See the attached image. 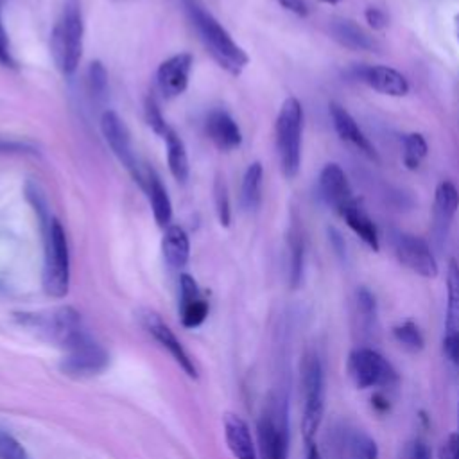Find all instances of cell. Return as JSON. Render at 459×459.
<instances>
[{"label":"cell","instance_id":"ee69618b","mask_svg":"<svg viewBox=\"0 0 459 459\" xmlns=\"http://www.w3.org/2000/svg\"><path fill=\"white\" fill-rule=\"evenodd\" d=\"M371 407H373V411L378 412V414H387V412L391 411L389 400H387L382 393H378V391L371 394Z\"/></svg>","mask_w":459,"mask_h":459},{"label":"cell","instance_id":"3957f363","mask_svg":"<svg viewBox=\"0 0 459 459\" xmlns=\"http://www.w3.org/2000/svg\"><path fill=\"white\" fill-rule=\"evenodd\" d=\"M299 384L303 396L301 432L312 443L325 416V368L323 360L314 350H307L299 366Z\"/></svg>","mask_w":459,"mask_h":459},{"label":"cell","instance_id":"d6a6232c","mask_svg":"<svg viewBox=\"0 0 459 459\" xmlns=\"http://www.w3.org/2000/svg\"><path fill=\"white\" fill-rule=\"evenodd\" d=\"M213 201H215V212L221 226H230V221H231L230 195H228V186L224 183V178L221 176H217L213 183Z\"/></svg>","mask_w":459,"mask_h":459},{"label":"cell","instance_id":"ba28073f","mask_svg":"<svg viewBox=\"0 0 459 459\" xmlns=\"http://www.w3.org/2000/svg\"><path fill=\"white\" fill-rule=\"evenodd\" d=\"M66 357L61 369L72 377H90L108 366V351L95 342L84 330L79 332L66 346Z\"/></svg>","mask_w":459,"mask_h":459},{"label":"cell","instance_id":"f6af8a7d","mask_svg":"<svg viewBox=\"0 0 459 459\" xmlns=\"http://www.w3.org/2000/svg\"><path fill=\"white\" fill-rule=\"evenodd\" d=\"M307 459H323L321 457V452H319V448H317V445L312 441V443H308V448H307Z\"/></svg>","mask_w":459,"mask_h":459},{"label":"cell","instance_id":"277c9868","mask_svg":"<svg viewBox=\"0 0 459 459\" xmlns=\"http://www.w3.org/2000/svg\"><path fill=\"white\" fill-rule=\"evenodd\" d=\"M276 151L280 169L287 179L298 176L301 167V136H303V108L296 97H287L278 111L274 124Z\"/></svg>","mask_w":459,"mask_h":459},{"label":"cell","instance_id":"4dcf8cb0","mask_svg":"<svg viewBox=\"0 0 459 459\" xmlns=\"http://www.w3.org/2000/svg\"><path fill=\"white\" fill-rule=\"evenodd\" d=\"M427 152L429 145L421 133H407L403 136V165L409 170H416Z\"/></svg>","mask_w":459,"mask_h":459},{"label":"cell","instance_id":"5b68a950","mask_svg":"<svg viewBox=\"0 0 459 459\" xmlns=\"http://www.w3.org/2000/svg\"><path fill=\"white\" fill-rule=\"evenodd\" d=\"M70 287V253L66 233L57 219H50L45 230L43 290L52 298H65Z\"/></svg>","mask_w":459,"mask_h":459},{"label":"cell","instance_id":"7c38bea8","mask_svg":"<svg viewBox=\"0 0 459 459\" xmlns=\"http://www.w3.org/2000/svg\"><path fill=\"white\" fill-rule=\"evenodd\" d=\"M459 210V190L457 186L445 179L436 186L434 192V206H432V238L437 244V247L443 246V242L448 237L452 221Z\"/></svg>","mask_w":459,"mask_h":459},{"label":"cell","instance_id":"e575fe53","mask_svg":"<svg viewBox=\"0 0 459 459\" xmlns=\"http://www.w3.org/2000/svg\"><path fill=\"white\" fill-rule=\"evenodd\" d=\"M398 459H432V450L423 437H412L400 448Z\"/></svg>","mask_w":459,"mask_h":459},{"label":"cell","instance_id":"603a6c76","mask_svg":"<svg viewBox=\"0 0 459 459\" xmlns=\"http://www.w3.org/2000/svg\"><path fill=\"white\" fill-rule=\"evenodd\" d=\"M341 217L346 221V224L351 228V231L371 249L378 251L380 249V238H378V230L371 217L366 213L360 199H355L342 213Z\"/></svg>","mask_w":459,"mask_h":459},{"label":"cell","instance_id":"8992f818","mask_svg":"<svg viewBox=\"0 0 459 459\" xmlns=\"http://www.w3.org/2000/svg\"><path fill=\"white\" fill-rule=\"evenodd\" d=\"M346 371L357 389L393 387L398 384V371L375 348L357 346L350 351Z\"/></svg>","mask_w":459,"mask_h":459},{"label":"cell","instance_id":"83f0119b","mask_svg":"<svg viewBox=\"0 0 459 459\" xmlns=\"http://www.w3.org/2000/svg\"><path fill=\"white\" fill-rule=\"evenodd\" d=\"M289 283L290 289H298L303 280L305 269V238L298 224H292L289 230Z\"/></svg>","mask_w":459,"mask_h":459},{"label":"cell","instance_id":"681fc988","mask_svg":"<svg viewBox=\"0 0 459 459\" xmlns=\"http://www.w3.org/2000/svg\"><path fill=\"white\" fill-rule=\"evenodd\" d=\"M339 459H342V457H339Z\"/></svg>","mask_w":459,"mask_h":459},{"label":"cell","instance_id":"484cf974","mask_svg":"<svg viewBox=\"0 0 459 459\" xmlns=\"http://www.w3.org/2000/svg\"><path fill=\"white\" fill-rule=\"evenodd\" d=\"M445 335H459V262L455 258L446 267Z\"/></svg>","mask_w":459,"mask_h":459},{"label":"cell","instance_id":"e0dca14e","mask_svg":"<svg viewBox=\"0 0 459 459\" xmlns=\"http://www.w3.org/2000/svg\"><path fill=\"white\" fill-rule=\"evenodd\" d=\"M351 326H353V335L360 341V346H368L371 339H375V333L378 328L377 299H375V294L366 287H359L353 294Z\"/></svg>","mask_w":459,"mask_h":459},{"label":"cell","instance_id":"9a60e30c","mask_svg":"<svg viewBox=\"0 0 459 459\" xmlns=\"http://www.w3.org/2000/svg\"><path fill=\"white\" fill-rule=\"evenodd\" d=\"M194 57L188 52H179L165 59L156 70V82L158 90L163 97L172 99L181 95L188 86V77L192 70Z\"/></svg>","mask_w":459,"mask_h":459},{"label":"cell","instance_id":"f546056e","mask_svg":"<svg viewBox=\"0 0 459 459\" xmlns=\"http://www.w3.org/2000/svg\"><path fill=\"white\" fill-rule=\"evenodd\" d=\"M393 337L407 351H421L425 348V337L420 326L412 319H405L393 326Z\"/></svg>","mask_w":459,"mask_h":459},{"label":"cell","instance_id":"b9f144b4","mask_svg":"<svg viewBox=\"0 0 459 459\" xmlns=\"http://www.w3.org/2000/svg\"><path fill=\"white\" fill-rule=\"evenodd\" d=\"M278 4H280L283 9H287L289 13L296 14V16L305 18V16L308 14V7H307L305 0H278Z\"/></svg>","mask_w":459,"mask_h":459},{"label":"cell","instance_id":"6da1fadb","mask_svg":"<svg viewBox=\"0 0 459 459\" xmlns=\"http://www.w3.org/2000/svg\"><path fill=\"white\" fill-rule=\"evenodd\" d=\"M181 2L212 57L228 74L238 75L249 63V56L246 54V50L231 38V34L219 23V20L210 11H206L197 0Z\"/></svg>","mask_w":459,"mask_h":459},{"label":"cell","instance_id":"4316f807","mask_svg":"<svg viewBox=\"0 0 459 459\" xmlns=\"http://www.w3.org/2000/svg\"><path fill=\"white\" fill-rule=\"evenodd\" d=\"M161 138L165 140V145H167V161H169L170 174L174 176V179L185 183L190 172V165H188V154L183 140L172 127H169Z\"/></svg>","mask_w":459,"mask_h":459},{"label":"cell","instance_id":"ffe728a7","mask_svg":"<svg viewBox=\"0 0 459 459\" xmlns=\"http://www.w3.org/2000/svg\"><path fill=\"white\" fill-rule=\"evenodd\" d=\"M330 36L341 47L350 50H377V39L359 23L348 18H333L330 22Z\"/></svg>","mask_w":459,"mask_h":459},{"label":"cell","instance_id":"ac0fdd59","mask_svg":"<svg viewBox=\"0 0 459 459\" xmlns=\"http://www.w3.org/2000/svg\"><path fill=\"white\" fill-rule=\"evenodd\" d=\"M179 316L185 328H197L208 316V303L190 274L179 276Z\"/></svg>","mask_w":459,"mask_h":459},{"label":"cell","instance_id":"cb8c5ba5","mask_svg":"<svg viewBox=\"0 0 459 459\" xmlns=\"http://www.w3.org/2000/svg\"><path fill=\"white\" fill-rule=\"evenodd\" d=\"M161 251L170 267L174 269L185 267L190 258V240L186 231L178 224H169L163 233Z\"/></svg>","mask_w":459,"mask_h":459},{"label":"cell","instance_id":"4fadbf2b","mask_svg":"<svg viewBox=\"0 0 459 459\" xmlns=\"http://www.w3.org/2000/svg\"><path fill=\"white\" fill-rule=\"evenodd\" d=\"M317 188H319L321 199L339 215L357 199L351 192V186L344 170L337 163H326L321 169Z\"/></svg>","mask_w":459,"mask_h":459},{"label":"cell","instance_id":"5bb4252c","mask_svg":"<svg viewBox=\"0 0 459 459\" xmlns=\"http://www.w3.org/2000/svg\"><path fill=\"white\" fill-rule=\"evenodd\" d=\"M353 77L371 90L389 97H403L411 88L403 74L385 65H360L353 68Z\"/></svg>","mask_w":459,"mask_h":459},{"label":"cell","instance_id":"60d3db41","mask_svg":"<svg viewBox=\"0 0 459 459\" xmlns=\"http://www.w3.org/2000/svg\"><path fill=\"white\" fill-rule=\"evenodd\" d=\"M0 63L4 66H14V59H13V54H11V45H9L5 27L2 23V16H0Z\"/></svg>","mask_w":459,"mask_h":459},{"label":"cell","instance_id":"74e56055","mask_svg":"<svg viewBox=\"0 0 459 459\" xmlns=\"http://www.w3.org/2000/svg\"><path fill=\"white\" fill-rule=\"evenodd\" d=\"M437 459H459V430L452 432L439 446Z\"/></svg>","mask_w":459,"mask_h":459},{"label":"cell","instance_id":"d4e9b609","mask_svg":"<svg viewBox=\"0 0 459 459\" xmlns=\"http://www.w3.org/2000/svg\"><path fill=\"white\" fill-rule=\"evenodd\" d=\"M335 429L350 459H378V445L366 430L344 425H337Z\"/></svg>","mask_w":459,"mask_h":459},{"label":"cell","instance_id":"7a4b0ae2","mask_svg":"<svg viewBox=\"0 0 459 459\" xmlns=\"http://www.w3.org/2000/svg\"><path fill=\"white\" fill-rule=\"evenodd\" d=\"M82 11L79 0H66L50 34V48L54 61L63 75L77 70L82 54Z\"/></svg>","mask_w":459,"mask_h":459},{"label":"cell","instance_id":"bcb514c9","mask_svg":"<svg viewBox=\"0 0 459 459\" xmlns=\"http://www.w3.org/2000/svg\"><path fill=\"white\" fill-rule=\"evenodd\" d=\"M454 27H455V38H457V41H459V13H457L455 18H454Z\"/></svg>","mask_w":459,"mask_h":459},{"label":"cell","instance_id":"d590c367","mask_svg":"<svg viewBox=\"0 0 459 459\" xmlns=\"http://www.w3.org/2000/svg\"><path fill=\"white\" fill-rule=\"evenodd\" d=\"M0 459H27L23 445L4 430H0Z\"/></svg>","mask_w":459,"mask_h":459},{"label":"cell","instance_id":"30bf717a","mask_svg":"<svg viewBox=\"0 0 459 459\" xmlns=\"http://www.w3.org/2000/svg\"><path fill=\"white\" fill-rule=\"evenodd\" d=\"M393 249L398 262L409 271L423 278H436L439 273L436 256L429 242L412 233H396L393 240Z\"/></svg>","mask_w":459,"mask_h":459},{"label":"cell","instance_id":"52a82bcc","mask_svg":"<svg viewBox=\"0 0 459 459\" xmlns=\"http://www.w3.org/2000/svg\"><path fill=\"white\" fill-rule=\"evenodd\" d=\"M256 432L262 459H287L289 427L285 407L280 402H269L256 423Z\"/></svg>","mask_w":459,"mask_h":459},{"label":"cell","instance_id":"ab89813d","mask_svg":"<svg viewBox=\"0 0 459 459\" xmlns=\"http://www.w3.org/2000/svg\"><path fill=\"white\" fill-rule=\"evenodd\" d=\"M443 353L452 364L459 366V335L443 337Z\"/></svg>","mask_w":459,"mask_h":459},{"label":"cell","instance_id":"9c48e42d","mask_svg":"<svg viewBox=\"0 0 459 459\" xmlns=\"http://www.w3.org/2000/svg\"><path fill=\"white\" fill-rule=\"evenodd\" d=\"M100 131L102 136L115 154V158L124 165V169L131 174L134 183L142 186L143 183V167L138 163V158L134 154L133 143H131V134L124 120L111 109L104 111L100 117Z\"/></svg>","mask_w":459,"mask_h":459},{"label":"cell","instance_id":"7402d4cb","mask_svg":"<svg viewBox=\"0 0 459 459\" xmlns=\"http://www.w3.org/2000/svg\"><path fill=\"white\" fill-rule=\"evenodd\" d=\"M224 437L235 459H258L251 430L247 423L237 414L224 416Z\"/></svg>","mask_w":459,"mask_h":459},{"label":"cell","instance_id":"c3c4849f","mask_svg":"<svg viewBox=\"0 0 459 459\" xmlns=\"http://www.w3.org/2000/svg\"><path fill=\"white\" fill-rule=\"evenodd\" d=\"M457 430H459V402H457Z\"/></svg>","mask_w":459,"mask_h":459},{"label":"cell","instance_id":"8d00e7d4","mask_svg":"<svg viewBox=\"0 0 459 459\" xmlns=\"http://www.w3.org/2000/svg\"><path fill=\"white\" fill-rule=\"evenodd\" d=\"M38 147L25 140L0 136V154H36Z\"/></svg>","mask_w":459,"mask_h":459},{"label":"cell","instance_id":"f35d334b","mask_svg":"<svg viewBox=\"0 0 459 459\" xmlns=\"http://www.w3.org/2000/svg\"><path fill=\"white\" fill-rule=\"evenodd\" d=\"M364 18L373 30H382L387 25V14L378 7H368L364 11Z\"/></svg>","mask_w":459,"mask_h":459},{"label":"cell","instance_id":"836d02e7","mask_svg":"<svg viewBox=\"0 0 459 459\" xmlns=\"http://www.w3.org/2000/svg\"><path fill=\"white\" fill-rule=\"evenodd\" d=\"M145 120H147L149 127H151L156 134H160V136H163L165 131L170 127V126L167 124V120L163 118L161 109H160V106H158V102H156V99H154L152 95H149L147 100H145Z\"/></svg>","mask_w":459,"mask_h":459},{"label":"cell","instance_id":"f1b7e54d","mask_svg":"<svg viewBox=\"0 0 459 459\" xmlns=\"http://www.w3.org/2000/svg\"><path fill=\"white\" fill-rule=\"evenodd\" d=\"M262 181H264V167L260 161H253L242 178L240 201L247 212H255L262 203Z\"/></svg>","mask_w":459,"mask_h":459},{"label":"cell","instance_id":"d6986e66","mask_svg":"<svg viewBox=\"0 0 459 459\" xmlns=\"http://www.w3.org/2000/svg\"><path fill=\"white\" fill-rule=\"evenodd\" d=\"M206 134L221 151H233L242 143V133L233 117L222 109H215L206 118Z\"/></svg>","mask_w":459,"mask_h":459},{"label":"cell","instance_id":"8fae6325","mask_svg":"<svg viewBox=\"0 0 459 459\" xmlns=\"http://www.w3.org/2000/svg\"><path fill=\"white\" fill-rule=\"evenodd\" d=\"M140 321L143 328L170 353V357L179 364V368L190 377L197 378V368L194 364V359H190L188 351L183 348L181 341L176 337V333L169 328V325L152 310H143L140 314Z\"/></svg>","mask_w":459,"mask_h":459},{"label":"cell","instance_id":"7dc6e473","mask_svg":"<svg viewBox=\"0 0 459 459\" xmlns=\"http://www.w3.org/2000/svg\"><path fill=\"white\" fill-rule=\"evenodd\" d=\"M319 2H325V4H330V5H333V4H339L341 0H319Z\"/></svg>","mask_w":459,"mask_h":459},{"label":"cell","instance_id":"2e32d148","mask_svg":"<svg viewBox=\"0 0 459 459\" xmlns=\"http://www.w3.org/2000/svg\"><path fill=\"white\" fill-rule=\"evenodd\" d=\"M328 113H330L333 129L342 142L353 145L366 158L378 161V152H377L375 145L369 142V138L364 134V131L359 127V124L355 122V118L350 115V111L344 106L332 100L328 104Z\"/></svg>","mask_w":459,"mask_h":459},{"label":"cell","instance_id":"7bdbcfd3","mask_svg":"<svg viewBox=\"0 0 459 459\" xmlns=\"http://www.w3.org/2000/svg\"><path fill=\"white\" fill-rule=\"evenodd\" d=\"M328 238H330V244H332L333 251H335L341 258H344V256H346V242H344L342 235H341L335 228H328Z\"/></svg>","mask_w":459,"mask_h":459},{"label":"cell","instance_id":"1f68e13d","mask_svg":"<svg viewBox=\"0 0 459 459\" xmlns=\"http://www.w3.org/2000/svg\"><path fill=\"white\" fill-rule=\"evenodd\" d=\"M88 90L95 100H102L108 93V72L100 61H93L88 66Z\"/></svg>","mask_w":459,"mask_h":459},{"label":"cell","instance_id":"44dd1931","mask_svg":"<svg viewBox=\"0 0 459 459\" xmlns=\"http://www.w3.org/2000/svg\"><path fill=\"white\" fill-rule=\"evenodd\" d=\"M140 188L145 192V195L151 203L152 215H154V221L158 222V226L167 228L172 219V203H170V197L154 169L143 167V183Z\"/></svg>","mask_w":459,"mask_h":459}]
</instances>
